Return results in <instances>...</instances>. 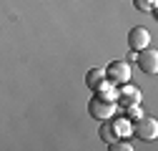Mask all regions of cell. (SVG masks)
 Listing matches in <instances>:
<instances>
[{
	"label": "cell",
	"instance_id": "1",
	"mask_svg": "<svg viewBox=\"0 0 158 151\" xmlns=\"http://www.w3.org/2000/svg\"><path fill=\"white\" fill-rule=\"evenodd\" d=\"M113 111H115L113 98L103 96V93L93 96V98H90V103H88V113H90L95 121H106V119H110V116H113Z\"/></svg>",
	"mask_w": 158,
	"mask_h": 151
},
{
	"label": "cell",
	"instance_id": "2",
	"mask_svg": "<svg viewBox=\"0 0 158 151\" xmlns=\"http://www.w3.org/2000/svg\"><path fill=\"white\" fill-rule=\"evenodd\" d=\"M131 131L141 139V141H153L158 136V121L153 116H138L133 123H131Z\"/></svg>",
	"mask_w": 158,
	"mask_h": 151
},
{
	"label": "cell",
	"instance_id": "3",
	"mask_svg": "<svg viewBox=\"0 0 158 151\" xmlns=\"http://www.w3.org/2000/svg\"><path fill=\"white\" fill-rule=\"evenodd\" d=\"M106 81L115 83V86H123L131 81V66L126 61H113L106 66Z\"/></svg>",
	"mask_w": 158,
	"mask_h": 151
},
{
	"label": "cell",
	"instance_id": "4",
	"mask_svg": "<svg viewBox=\"0 0 158 151\" xmlns=\"http://www.w3.org/2000/svg\"><path fill=\"white\" fill-rule=\"evenodd\" d=\"M135 63L138 68H141L143 73H158V50L156 48H143V50H138L135 55Z\"/></svg>",
	"mask_w": 158,
	"mask_h": 151
},
{
	"label": "cell",
	"instance_id": "5",
	"mask_svg": "<svg viewBox=\"0 0 158 151\" xmlns=\"http://www.w3.org/2000/svg\"><path fill=\"white\" fill-rule=\"evenodd\" d=\"M128 45H131V50H143V48H148L151 45V33L146 30V28H141V25H135V28H131L128 30Z\"/></svg>",
	"mask_w": 158,
	"mask_h": 151
},
{
	"label": "cell",
	"instance_id": "6",
	"mask_svg": "<svg viewBox=\"0 0 158 151\" xmlns=\"http://www.w3.org/2000/svg\"><path fill=\"white\" fill-rule=\"evenodd\" d=\"M118 103L126 106V108H135L138 103H141V93H138L135 88H131V86H123V91L118 93Z\"/></svg>",
	"mask_w": 158,
	"mask_h": 151
},
{
	"label": "cell",
	"instance_id": "7",
	"mask_svg": "<svg viewBox=\"0 0 158 151\" xmlns=\"http://www.w3.org/2000/svg\"><path fill=\"white\" fill-rule=\"evenodd\" d=\"M103 81H106V71H103V68H90V71L85 73V86L93 88V91L101 88Z\"/></svg>",
	"mask_w": 158,
	"mask_h": 151
},
{
	"label": "cell",
	"instance_id": "8",
	"mask_svg": "<svg viewBox=\"0 0 158 151\" xmlns=\"http://www.w3.org/2000/svg\"><path fill=\"white\" fill-rule=\"evenodd\" d=\"M133 5H135V10H141V13H153L156 5H158V0H133Z\"/></svg>",
	"mask_w": 158,
	"mask_h": 151
},
{
	"label": "cell",
	"instance_id": "9",
	"mask_svg": "<svg viewBox=\"0 0 158 151\" xmlns=\"http://www.w3.org/2000/svg\"><path fill=\"white\" fill-rule=\"evenodd\" d=\"M110 126H113V131H115L118 136H121V134H126V131H131V123H128L126 119H115Z\"/></svg>",
	"mask_w": 158,
	"mask_h": 151
},
{
	"label": "cell",
	"instance_id": "10",
	"mask_svg": "<svg viewBox=\"0 0 158 151\" xmlns=\"http://www.w3.org/2000/svg\"><path fill=\"white\" fill-rule=\"evenodd\" d=\"M101 139H103V141H108V144H113V141L118 139V134H115V131H113V126H110V123L101 128Z\"/></svg>",
	"mask_w": 158,
	"mask_h": 151
},
{
	"label": "cell",
	"instance_id": "11",
	"mask_svg": "<svg viewBox=\"0 0 158 151\" xmlns=\"http://www.w3.org/2000/svg\"><path fill=\"white\" fill-rule=\"evenodd\" d=\"M108 149H110V151H131L133 146H131L128 141H123V139H115V141H113Z\"/></svg>",
	"mask_w": 158,
	"mask_h": 151
}]
</instances>
